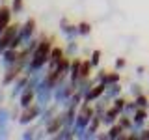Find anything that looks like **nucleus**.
Wrapping results in <instances>:
<instances>
[{
  "mask_svg": "<svg viewBox=\"0 0 149 140\" xmlns=\"http://www.w3.org/2000/svg\"><path fill=\"white\" fill-rule=\"evenodd\" d=\"M50 41H41V43H37L34 54H32V62H30V71H37L39 67H43V65L49 62L50 58Z\"/></svg>",
  "mask_w": 149,
  "mask_h": 140,
  "instance_id": "nucleus-1",
  "label": "nucleus"
},
{
  "mask_svg": "<svg viewBox=\"0 0 149 140\" xmlns=\"http://www.w3.org/2000/svg\"><path fill=\"white\" fill-rule=\"evenodd\" d=\"M17 34H19L17 26H8L6 30L0 34V52H4L6 49L11 47V41H13V37H15Z\"/></svg>",
  "mask_w": 149,
  "mask_h": 140,
  "instance_id": "nucleus-2",
  "label": "nucleus"
},
{
  "mask_svg": "<svg viewBox=\"0 0 149 140\" xmlns=\"http://www.w3.org/2000/svg\"><path fill=\"white\" fill-rule=\"evenodd\" d=\"M9 19H11V11H9V8L2 6V8H0V34L9 26Z\"/></svg>",
  "mask_w": 149,
  "mask_h": 140,
  "instance_id": "nucleus-3",
  "label": "nucleus"
},
{
  "mask_svg": "<svg viewBox=\"0 0 149 140\" xmlns=\"http://www.w3.org/2000/svg\"><path fill=\"white\" fill-rule=\"evenodd\" d=\"M34 28H36V21H34V19H30V21H28L26 24H24V28H22V30L19 32V36L22 37V43H24V45L28 43V37L32 36V32H34Z\"/></svg>",
  "mask_w": 149,
  "mask_h": 140,
  "instance_id": "nucleus-4",
  "label": "nucleus"
},
{
  "mask_svg": "<svg viewBox=\"0 0 149 140\" xmlns=\"http://www.w3.org/2000/svg\"><path fill=\"white\" fill-rule=\"evenodd\" d=\"M34 86H26V90L24 92H22V97H21V105L22 106H24V108H26V106H30L32 105V99H34Z\"/></svg>",
  "mask_w": 149,
  "mask_h": 140,
  "instance_id": "nucleus-5",
  "label": "nucleus"
},
{
  "mask_svg": "<svg viewBox=\"0 0 149 140\" xmlns=\"http://www.w3.org/2000/svg\"><path fill=\"white\" fill-rule=\"evenodd\" d=\"M104 90H106V84H104V82H102V84H99V86H95L91 92H88V95H86V101L90 103V101H93V99H97V97H99V95H101V93L104 92Z\"/></svg>",
  "mask_w": 149,
  "mask_h": 140,
  "instance_id": "nucleus-6",
  "label": "nucleus"
},
{
  "mask_svg": "<svg viewBox=\"0 0 149 140\" xmlns=\"http://www.w3.org/2000/svg\"><path fill=\"white\" fill-rule=\"evenodd\" d=\"M39 114V108L37 106H32V108H28L26 106V112L22 114V118H21V123H28V121H32L34 120V116Z\"/></svg>",
  "mask_w": 149,
  "mask_h": 140,
  "instance_id": "nucleus-7",
  "label": "nucleus"
},
{
  "mask_svg": "<svg viewBox=\"0 0 149 140\" xmlns=\"http://www.w3.org/2000/svg\"><path fill=\"white\" fill-rule=\"evenodd\" d=\"M118 114H119V108H118V106H114V108H110V110L104 114L102 121H104V123H112V121L116 120V116H118Z\"/></svg>",
  "mask_w": 149,
  "mask_h": 140,
  "instance_id": "nucleus-8",
  "label": "nucleus"
},
{
  "mask_svg": "<svg viewBox=\"0 0 149 140\" xmlns=\"http://www.w3.org/2000/svg\"><path fill=\"white\" fill-rule=\"evenodd\" d=\"M147 118V112L143 110V108H140L136 110V114H134V125H142L143 123V120Z\"/></svg>",
  "mask_w": 149,
  "mask_h": 140,
  "instance_id": "nucleus-9",
  "label": "nucleus"
},
{
  "mask_svg": "<svg viewBox=\"0 0 149 140\" xmlns=\"http://www.w3.org/2000/svg\"><path fill=\"white\" fill-rule=\"evenodd\" d=\"M62 123H63V120H62V118H56L52 123L47 125V133H56V131L60 129V125H62Z\"/></svg>",
  "mask_w": 149,
  "mask_h": 140,
  "instance_id": "nucleus-10",
  "label": "nucleus"
},
{
  "mask_svg": "<svg viewBox=\"0 0 149 140\" xmlns=\"http://www.w3.org/2000/svg\"><path fill=\"white\" fill-rule=\"evenodd\" d=\"M93 64H90V62H82L80 64V78H86L88 75H90V67H91Z\"/></svg>",
  "mask_w": 149,
  "mask_h": 140,
  "instance_id": "nucleus-11",
  "label": "nucleus"
},
{
  "mask_svg": "<svg viewBox=\"0 0 149 140\" xmlns=\"http://www.w3.org/2000/svg\"><path fill=\"white\" fill-rule=\"evenodd\" d=\"M121 133H123V127H121V125H116V127H112V131H110L108 136H110V138H116V136H119Z\"/></svg>",
  "mask_w": 149,
  "mask_h": 140,
  "instance_id": "nucleus-12",
  "label": "nucleus"
},
{
  "mask_svg": "<svg viewBox=\"0 0 149 140\" xmlns=\"http://www.w3.org/2000/svg\"><path fill=\"white\" fill-rule=\"evenodd\" d=\"M134 103L138 105V108H143V106L147 105V99H146L143 95H138V97H136V101H134Z\"/></svg>",
  "mask_w": 149,
  "mask_h": 140,
  "instance_id": "nucleus-13",
  "label": "nucleus"
},
{
  "mask_svg": "<svg viewBox=\"0 0 149 140\" xmlns=\"http://www.w3.org/2000/svg\"><path fill=\"white\" fill-rule=\"evenodd\" d=\"M91 28H90V24H86V22H82V24L78 26V32H80V34H88Z\"/></svg>",
  "mask_w": 149,
  "mask_h": 140,
  "instance_id": "nucleus-14",
  "label": "nucleus"
},
{
  "mask_svg": "<svg viewBox=\"0 0 149 140\" xmlns=\"http://www.w3.org/2000/svg\"><path fill=\"white\" fill-rule=\"evenodd\" d=\"M99 58H101V52H99V50H95V52H93V56H91V64L97 65V64H99Z\"/></svg>",
  "mask_w": 149,
  "mask_h": 140,
  "instance_id": "nucleus-15",
  "label": "nucleus"
},
{
  "mask_svg": "<svg viewBox=\"0 0 149 140\" xmlns=\"http://www.w3.org/2000/svg\"><path fill=\"white\" fill-rule=\"evenodd\" d=\"M114 106H118L119 110H123V108H125V101H123V99H116V103H114Z\"/></svg>",
  "mask_w": 149,
  "mask_h": 140,
  "instance_id": "nucleus-16",
  "label": "nucleus"
},
{
  "mask_svg": "<svg viewBox=\"0 0 149 140\" xmlns=\"http://www.w3.org/2000/svg\"><path fill=\"white\" fill-rule=\"evenodd\" d=\"M21 8H22V0H13V9H15V11H19Z\"/></svg>",
  "mask_w": 149,
  "mask_h": 140,
  "instance_id": "nucleus-17",
  "label": "nucleus"
},
{
  "mask_svg": "<svg viewBox=\"0 0 149 140\" xmlns=\"http://www.w3.org/2000/svg\"><path fill=\"white\" fill-rule=\"evenodd\" d=\"M125 65V60H118V67H123Z\"/></svg>",
  "mask_w": 149,
  "mask_h": 140,
  "instance_id": "nucleus-18",
  "label": "nucleus"
}]
</instances>
